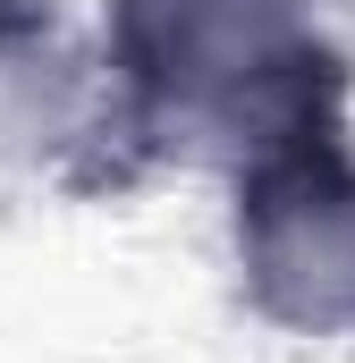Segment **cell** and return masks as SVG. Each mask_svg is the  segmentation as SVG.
Instances as JSON below:
<instances>
[{
	"instance_id": "7a4b0ae2",
	"label": "cell",
	"mask_w": 355,
	"mask_h": 363,
	"mask_svg": "<svg viewBox=\"0 0 355 363\" xmlns=\"http://www.w3.org/2000/svg\"><path fill=\"white\" fill-rule=\"evenodd\" d=\"M246 254L254 279L279 313L330 330L355 321V169L322 144V152H288L271 161L254 194H246Z\"/></svg>"
},
{
	"instance_id": "6da1fadb",
	"label": "cell",
	"mask_w": 355,
	"mask_h": 363,
	"mask_svg": "<svg viewBox=\"0 0 355 363\" xmlns=\"http://www.w3.org/2000/svg\"><path fill=\"white\" fill-rule=\"evenodd\" d=\"M119 51L161 118H195L220 135H313L305 118L322 43L305 34L296 0H127Z\"/></svg>"
}]
</instances>
